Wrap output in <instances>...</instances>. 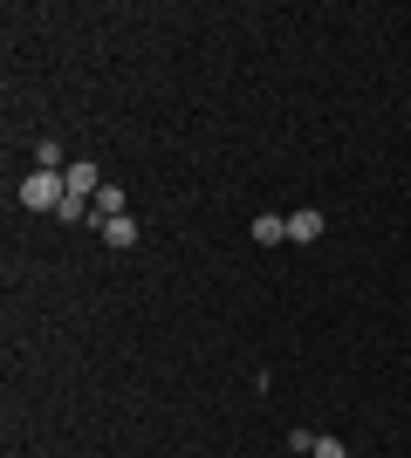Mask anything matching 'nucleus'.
<instances>
[{
  "label": "nucleus",
  "mask_w": 411,
  "mask_h": 458,
  "mask_svg": "<svg viewBox=\"0 0 411 458\" xmlns=\"http://www.w3.org/2000/svg\"><path fill=\"white\" fill-rule=\"evenodd\" d=\"M62 178H69V199H97V191H103V172L90 165V157H76V165H69Z\"/></svg>",
  "instance_id": "nucleus-3"
},
{
  "label": "nucleus",
  "mask_w": 411,
  "mask_h": 458,
  "mask_svg": "<svg viewBox=\"0 0 411 458\" xmlns=\"http://www.w3.org/2000/svg\"><path fill=\"white\" fill-rule=\"evenodd\" d=\"M281 240H288V219L261 212V219H254V247H281Z\"/></svg>",
  "instance_id": "nucleus-4"
},
{
  "label": "nucleus",
  "mask_w": 411,
  "mask_h": 458,
  "mask_svg": "<svg viewBox=\"0 0 411 458\" xmlns=\"http://www.w3.org/2000/svg\"><path fill=\"white\" fill-rule=\"evenodd\" d=\"M315 240H322V212H315V206L288 212V247H315Z\"/></svg>",
  "instance_id": "nucleus-2"
},
{
  "label": "nucleus",
  "mask_w": 411,
  "mask_h": 458,
  "mask_svg": "<svg viewBox=\"0 0 411 458\" xmlns=\"http://www.w3.org/2000/svg\"><path fill=\"white\" fill-rule=\"evenodd\" d=\"M103 240H110V247H137V219H131V212H124V219H110V226H103Z\"/></svg>",
  "instance_id": "nucleus-5"
},
{
  "label": "nucleus",
  "mask_w": 411,
  "mask_h": 458,
  "mask_svg": "<svg viewBox=\"0 0 411 458\" xmlns=\"http://www.w3.org/2000/svg\"><path fill=\"white\" fill-rule=\"evenodd\" d=\"M309 458H350V452H343V438H315V452Z\"/></svg>",
  "instance_id": "nucleus-7"
},
{
  "label": "nucleus",
  "mask_w": 411,
  "mask_h": 458,
  "mask_svg": "<svg viewBox=\"0 0 411 458\" xmlns=\"http://www.w3.org/2000/svg\"><path fill=\"white\" fill-rule=\"evenodd\" d=\"M62 199H69V178L62 172H41L35 165V172L21 178V206L28 212H62Z\"/></svg>",
  "instance_id": "nucleus-1"
},
{
  "label": "nucleus",
  "mask_w": 411,
  "mask_h": 458,
  "mask_svg": "<svg viewBox=\"0 0 411 458\" xmlns=\"http://www.w3.org/2000/svg\"><path fill=\"white\" fill-rule=\"evenodd\" d=\"M35 165H41V172H62V144H56V137H41V144H35Z\"/></svg>",
  "instance_id": "nucleus-6"
}]
</instances>
